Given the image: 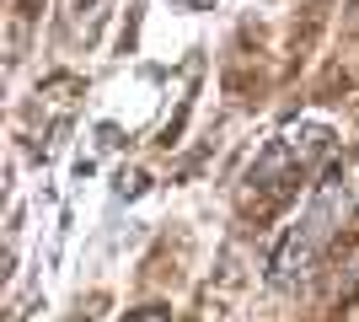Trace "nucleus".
<instances>
[{"label": "nucleus", "mask_w": 359, "mask_h": 322, "mask_svg": "<svg viewBox=\"0 0 359 322\" xmlns=\"http://www.w3.org/2000/svg\"><path fill=\"white\" fill-rule=\"evenodd\" d=\"M332 156V129L327 123H290L257 151L247 167V188H241V210L247 215H273L300 194V183L311 177Z\"/></svg>", "instance_id": "1"}, {"label": "nucleus", "mask_w": 359, "mask_h": 322, "mask_svg": "<svg viewBox=\"0 0 359 322\" xmlns=\"http://www.w3.org/2000/svg\"><path fill=\"white\" fill-rule=\"evenodd\" d=\"M354 210V194H348L344 172H332L327 183H316L311 204L300 210V220L279 236V247L269 253V285L273 290H295L300 279L316 269V258H322V247L332 242V231L344 226V215Z\"/></svg>", "instance_id": "2"}, {"label": "nucleus", "mask_w": 359, "mask_h": 322, "mask_svg": "<svg viewBox=\"0 0 359 322\" xmlns=\"http://www.w3.org/2000/svg\"><path fill=\"white\" fill-rule=\"evenodd\" d=\"M123 322H172V311H166V307H140V311H129Z\"/></svg>", "instance_id": "3"}, {"label": "nucleus", "mask_w": 359, "mask_h": 322, "mask_svg": "<svg viewBox=\"0 0 359 322\" xmlns=\"http://www.w3.org/2000/svg\"><path fill=\"white\" fill-rule=\"evenodd\" d=\"M194 6H210V0H194Z\"/></svg>", "instance_id": "4"}]
</instances>
